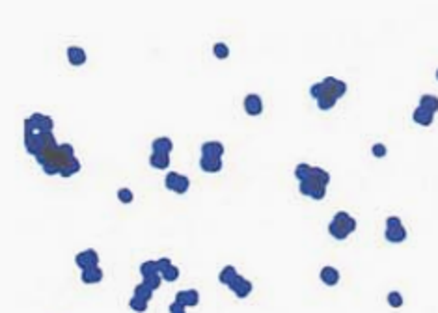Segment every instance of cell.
Masks as SVG:
<instances>
[{
  "instance_id": "obj_1",
  "label": "cell",
  "mask_w": 438,
  "mask_h": 313,
  "mask_svg": "<svg viewBox=\"0 0 438 313\" xmlns=\"http://www.w3.org/2000/svg\"><path fill=\"white\" fill-rule=\"evenodd\" d=\"M52 129H54V121L47 114L36 112L25 119V131H30V133H52Z\"/></svg>"
},
{
  "instance_id": "obj_2",
  "label": "cell",
  "mask_w": 438,
  "mask_h": 313,
  "mask_svg": "<svg viewBox=\"0 0 438 313\" xmlns=\"http://www.w3.org/2000/svg\"><path fill=\"white\" fill-rule=\"evenodd\" d=\"M384 237L388 243H403L406 239V229L399 216H388L386 218V231Z\"/></svg>"
},
{
  "instance_id": "obj_3",
  "label": "cell",
  "mask_w": 438,
  "mask_h": 313,
  "mask_svg": "<svg viewBox=\"0 0 438 313\" xmlns=\"http://www.w3.org/2000/svg\"><path fill=\"white\" fill-rule=\"evenodd\" d=\"M298 190H300V194L308 196V198H312V200H323V198L327 196V186L323 185V183H319L317 179H313L312 175L306 179V181H300Z\"/></svg>"
},
{
  "instance_id": "obj_4",
  "label": "cell",
  "mask_w": 438,
  "mask_h": 313,
  "mask_svg": "<svg viewBox=\"0 0 438 313\" xmlns=\"http://www.w3.org/2000/svg\"><path fill=\"white\" fill-rule=\"evenodd\" d=\"M75 263L78 265L80 271H86L90 267H99V254L93 250V248H88L84 252H78L75 257Z\"/></svg>"
},
{
  "instance_id": "obj_5",
  "label": "cell",
  "mask_w": 438,
  "mask_h": 313,
  "mask_svg": "<svg viewBox=\"0 0 438 313\" xmlns=\"http://www.w3.org/2000/svg\"><path fill=\"white\" fill-rule=\"evenodd\" d=\"M228 287L231 289L239 298H246V296L252 293V281L246 279L245 276H241V274H237V278L229 283Z\"/></svg>"
},
{
  "instance_id": "obj_6",
  "label": "cell",
  "mask_w": 438,
  "mask_h": 313,
  "mask_svg": "<svg viewBox=\"0 0 438 313\" xmlns=\"http://www.w3.org/2000/svg\"><path fill=\"white\" fill-rule=\"evenodd\" d=\"M243 104H245L246 114H250V116H259L263 112V99L257 93H248Z\"/></svg>"
},
{
  "instance_id": "obj_7",
  "label": "cell",
  "mask_w": 438,
  "mask_h": 313,
  "mask_svg": "<svg viewBox=\"0 0 438 313\" xmlns=\"http://www.w3.org/2000/svg\"><path fill=\"white\" fill-rule=\"evenodd\" d=\"M323 84L327 86V90H328L332 95H336L337 99L339 97H343L347 93V84L343 80H339V78H334V76H327L325 80H323Z\"/></svg>"
},
{
  "instance_id": "obj_8",
  "label": "cell",
  "mask_w": 438,
  "mask_h": 313,
  "mask_svg": "<svg viewBox=\"0 0 438 313\" xmlns=\"http://www.w3.org/2000/svg\"><path fill=\"white\" fill-rule=\"evenodd\" d=\"M176 302L183 306H198L200 302V295H198V291L196 289H186V291H177L176 293Z\"/></svg>"
},
{
  "instance_id": "obj_9",
  "label": "cell",
  "mask_w": 438,
  "mask_h": 313,
  "mask_svg": "<svg viewBox=\"0 0 438 313\" xmlns=\"http://www.w3.org/2000/svg\"><path fill=\"white\" fill-rule=\"evenodd\" d=\"M332 220L336 222V224H339V226L345 229L349 235H351L354 229H356V218H354V216H351V214H349V212H345V211H337L336 214H334V218H332Z\"/></svg>"
},
{
  "instance_id": "obj_10",
  "label": "cell",
  "mask_w": 438,
  "mask_h": 313,
  "mask_svg": "<svg viewBox=\"0 0 438 313\" xmlns=\"http://www.w3.org/2000/svg\"><path fill=\"white\" fill-rule=\"evenodd\" d=\"M222 155H224V144L222 142L209 140V142L202 144V157H219V159H222Z\"/></svg>"
},
{
  "instance_id": "obj_11",
  "label": "cell",
  "mask_w": 438,
  "mask_h": 313,
  "mask_svg": "<svg viewBox=\"0 0 438 313\" xmlns=\"http://www.w3.org/2000/svg\"><path fill=\"white\" fill-rule=\"evenodd\" d=\"M200 168L207 174H217L222 170V159H219V157H202L200 159Z\"/></svg>"
},
{
  "instance_id": "obj_12",
  "label": "cell",
  "mask_w": 438,
  "mask_h": 313,
  "mask_svg": "<svg viewBox=\"0 0 438 313\" xmlns=\"http://www.w3.org/2000/svg\"><path fill=\"white\" fill-rule=\"evenodd\" d=\"M153 153H162V155H170V151L174 149V142L166 138V136H159L151 142Z\"/></svg>"
},
{
  "instance_id": "obj_13",
  "label": "cell",
  "mask_w": 438,
  "mask_h": 313,
  "mask_svg": "<svg viewBox=\"0 0 438 313\" xmlns=\"http://www.w3.org/2000/svg\"><path fill=\"white\" fill-rule=\"evenodd\" d=\"M412 119L418 123V125L429 127L431 123H433V119H435V114L429 110H425V108H421V106H418V108L412 112Z\"/></svg>"
},
{
  "instance_id": "obj_14",
  "label": "cell",
  "mask_w": 438,
  "mask_h": 313,
  "mask_svg": "<svg viewBox=\"0 0 438 313\" xmlns=\"http://www.w3.org/2000/svg\"><path fill=\"white\" fill-rule=\"evenodd\" d=\"M321 279H323V283H327V285H336L337 281H339V271L337 269H334V267H330V265H327V267H323L321 269Z\"/></svg>"
},
{
  "instance_id": "obj_15",
  "label": "cell",
  "mask_w": 438,
  "mask_h": 313,
  "mask_svg": "<svg viewBox=\"0 0 438 313\" xmlns=\"http://www.w3.org/2000/svg\"><path fill=\"white\" fill-rule=\"evenodd\" d=\"M337 103V97L336 95H332V93L327 90V86H325V92L321 93V97H317V106H319L321 110H330V108H334Z\"/></svg>"
},
{
  "instance_id": "obj_16",
  "label": "cell",
  "mask_w": 438,
  "mask_h": 313,
  "mask_svg": "<svg viewBox=\"0 0 438 313\" xmlns=\"http://www.w3.org/2000/svg\"><path fill=\"white\" fill-rule=\"evenodd\" d=\"M68 60L71 66H82L86 62V52L80 47H69L68 49Z\"/></svg>"
},
{
  "instance_id": "obj_17",
  "label": "cell",
  "mask_w": 438,
  "mask_h": 313,
  "mask_svg": "<svg viewBox=\"0 0 438 313\" xmlns=\"http://www.w3.org/2000/svg\"><path fill=\"white\" fill-rule=\"evenodd\" d=\"M420 106H421V108H425V110L433 112V114H437V112H438V97H437V95H433V93H425V95H421V97H420Z\"/></svg>"
},
{
  "instance_id": "obj_18",
  "label": "cell",
  "mask_w": 438,
  "mask_h": 313,
  "mask_svg": "<svg viewBox=\"0 0 438 313\" xmlns=\"http://www.w3.org/2000/svg\"><path fill=\"white\" fill-rule=\"evenodd\" d=\"M103 279V271L99 267H90L82 271V281L84 283H99Z\"/></svg>"
},
{
  "instance_id": "obj_19",
  "label": "cell",
  "mask_w": 438,
  "mask_h": 313,
  "mask_svg": "<svg viewBox=\"0 0 438 313\" xmlns=\"http://www.w3.org/2000/svg\"><path fill=\"white\" fill-rule=\"evenodd\" d=\"M149 164H151L153 168H159V170H166L170 164V155H162V153H151V157H149Z\"/></svg>"
},
{
  "instance_id": "obj_20",
  "label": "cell",
  "mask_w": 438,
  "mask_h": 313,
  "mask_svg": "<svg viewBox=\"0 0 438 313\" xmlns=\"http://www.w3.org/2000/svg\"><path fill=\"white\" fill-rule=\"evenodd\" d=\"M78 170H80V161H78L76 157H73L64 168L60 170V175H62V177H71V175H75Z\"/></svg>"
},
{
  "instance_id": "obj_21",
  "label": "cell",
  "mask_w": 438,
  "mask_h": 313,
  "mask_svg": "<svg viewBox=\"0 0 438 313\" xmlns=\"http://www.w3.org/2000/svg\"><path fill=\"white\" fill-rule=\"evenodd\" d=\"M235 278H237V271H235V267H231V265L224 267V269L220 271V274H219L220 283H224V285H229V283H231Z\"/></svg>"
},
{
  "instance_id": "obj_22",
  "label": "cell",
  "mask_w": 438,
  "mask_h": 313,
  "mask_svg": "<svg viewBox=\"0 0 438 313\" xmlns=\"http://www.w3.org/2000/svg\"><path fill=\"white\" fill-rule=\"evenodd\" d=\"M328 233L330 235H332V237L336 239V241H343V239H347L349 237V233H347L345 229L341 228V226H339V224H336V222L332 220L328 224Z\"/></svg>"
},
{
  "instance_id": "obj_23",
  "label": "cell",
  "mask_w": 438,
  "mask_h": 313,
  "mask_svg": "<svg viewBox=\"0 0 438 313\" xmlns=\"http://www.w3.org/2000/svg\"><path fill=\"white\" fill-rule=\"evenodd\" d=\"M312 168H313V166L306 164V162H300V164H296L295 177L298 179V181H306V179L312 175Z\"/></svg>"
},
{
  "instance_id": "obj_24",
  "label": "cell",
  "mask_w": 438,
  "mask_h": 313,
  "mask_svg": "<svg viewBox=\"0 0 438 313\" xmlns=\"http://www.w3.org/2000/svg\"><path fill=\"white\" fill-rule=\"evenodd\" d=\"M140 272H142L144 278H146V276H151V274H157V272H159L157 261H153V259H149V261H144L142 265H140Z\"/></svg>"
},
{
  "instance_id": "obj_25",
  "label": "cell",
  "mask_w": 438,
  "mask_h": 313,
  "mask_svg": "<svg viewBox=\"0 0 438 313\" xmlns=\"http://www.w3.org/2000/svg\"><path fill=\"white\" fill-rule=\"evenodd\" d=\"M135 296H140V298H144V300H147V302H149V300H151V296H153V289L147 287V285L142 281V283H138V285L135 287Z\"/></svg>"
},
{
  "instance_id": "obj_26",
  "label": "cell",
  "mask_w": 438,
  "mask_h": 313,
  "mask_svg": "<svg viewBox=\"0 0 438 313\" xmlns=\"http://www.w3.org/2000/svg\"><path fill=\"white\" fill-rule=\"evenodd\" d=\"M129 306H131V310H135L136 313H144L147 310V300H144L140 296H133V298L129 300Z\"/></svg>"
},
{
  "instance_id": "obj_27",
  "label": "cell",
  "mask_w": 438,
  "mask_h": 313,
  "mask_svg": "<svg viewBox=\"0 0 438 313\" xmlns=\"http://www.w3.org/2000/svg\"><path fill=\"white\" fill-rule=\"evenodd\" d=\"M312 177L317 179V181H319V183H323L325 186L330 183V174L327 172V170H323V168H312Z\"/></svg>"
},
{
  "instance_id": "obj_28",
  "label": "cell",
  "mask_w": 438,
  "mask_h": 313,
  "mask_svg": "<svg viewBox=\"0 0 438 313\" xmlns=\"http://www.w3.org/2000/svg\"><path fill=\"white\" fill-rule=\"evenodd\" d=\"M181 177H183V175H181L179 172H170L168 175L164 177V185H166V188H170V190H176V186H177V183L181 181Z\"/></svg>"
},
{
  "instance_id": "obj_29",
  "label": "cell",
  "mask_w": 438,
  "mask_h": 313,
  "mask_svg": "<svg viewBox=\"0 0 438 313\" xmlns=\"http://www.w3.org/2000/svg\"><path fill=\"white\" fill-rule=\"evenodd\" d=\"M388 304L392 306V308H401V306H403V295H401V293H399V291H390V293H388Z\"/></svg>"
},
{
  "instance_id": "obj_30",
  "label": "cell",
  "mask_w": 438,
  "mask_h": 313,
  "mask_svg": "<svg viewBox=\"0 0 438 313\" xmlns=\"http://www.w3.org/2000/svg\"><path fill=\"white\" fill-rule=\"evenodd\" d=\"M160 281H162V274H160V272H157V274H151V276H146V278H144V283H146L147 287H151L153 291L160 287Z\"/></svg>"
},
{
  "instance_id": "obj_31",
  "label": "cell",
  "mask_w": 438,
  "mask_h": 313,
  "mask_svg": "<svg viewBox=\"0 0 438 313\" xmlns=\"http://www.w3.org/2000/svg\"><path fill=\"white\" fill-rule=\"evenodd\" d=\"M213 52H215V56L220 60H224V58H228L229 56V49H228V45L226 43H215V47H213Z\"/></svg>"
},
{
  "instance_id": "obj_32",
  "label": "cell",
  "mask_w": 438,
  "mask_h": 313,
  "mask_svg": "<svg viewBox=\"0 0 438 313\" xmlns=\"http://www.w3.org/2000/svg\"><path fill=\"white\" fill-rule=\"evenodd\" d=\"M118 200L121 203H131L135 200V196H133V190L131 188H125V186H121L118 190Z\"/></svg>"
},
{
  "instance_id": "obj_33",
  "label": "cell",
  "mask_w": 438,
  "mask_h": 313,
  "mask_svg": "<svg viewBox=\"0 0 438 313\" xmlns=\"http://www.w3.org/2000/svg\"><path fill=\"white\" fill-rule=\"evenodd\" d=\"M177 278H179V269L176 265H172L168 271L162 272V279H166V281H176Z\"/></svg>"
},
{
  "instance_id": "obj_34",
  "label": "cell",
  "mask_w": 438,
  "mask_h": 313,
  "mask_svg": "<svg viewBox=\"0 0 438 313\" xmlns=\"http://www.w3.org/2000/svg\"><path fill=\"white\" fill-rule=\"evenodd\" d=\"M188 186H190V179L186 177V175H183V177H181V181L177 183V186H176V190H174V192H177V194H185L186 190H188Z\"/></svg>"
},
{
  "instance_id": "obj_35",
  "label": "cell",
  "mask_w": 438,
  "mask_h": 313,
  "mask_svg": "<svg viewBox=\"0 0 438 313\" xmlns=\"http://www.w3.org/2000/svg\"><path fill=\"white\" fill-rule=\"evenodd\" d=\"M325 92V84H323V80L321 82H315V84H312V88H310V95L312 97H321V93Z\"/></svg>"
},
{
  "instance_id": "obj_36",
  "label": "cell",
  "mask_w": 438,
  "mask_h": 313,
  "mask_svg": "<svg viewBox=\"0 0 438 313\" xmlns=\"http://www.w3.org/2000/svg\"><path fill=\"white\" fill-rule=\"evenodd\" d=\"M371 153H373V155H375V157H386V153H388V149H386V145L384 144H373V147H371Z\"/></svg>"
},
{
  "instance_id": "obj_37",
  "label": "cell",
  "mask_w": 438,
  "mask_h": 313,
  "mask_svg": "<svg viewBox=\"0 0 438 313\" xmlns=\"http://www.w3.org/2000/svg\"><path fill=\"white\" fill-rule=\"evenodd\" d=\"M157 267H159V272L162 274V272H166L172 267V261L168 257H160V259H157Z\"/></svg>"
},
{
  "instance_id": "obj_38",
  "label": "cell",
  "mask_w": 438,
  "mask_h": 313,
  "mask_svg": "<svg viewBox=\"0 0 438 313\" xmlns=\"http://www.w3.org/2000/svg\"><path fill=\"white\" fill-rule=\"evenodd\" d=\"M168 312L170 313H186V306L179 304V302H176V300H174V302L170 304Z\"/></svg>"
},
{
  "instance_id": "obj_39",
  "label": "cell",
  "mask_w": 438,
  "mask_h": 313,
  "mask_svg": "<svg viewBox=\"0 0 438 313\" xmlns=\"http://www.w3.org/2000/svg\"><path fill=\"white\" fill-rule=\"evenodd\" d=\"M43 172L47 175H56V174H60V168H56V166H43Z\"/></svg>"
},
{
  "instance_id": "obj_40",
  "label": "cell",
  "mask_w": 438,
  "mask_h": 313,
  "mask_svg": "<svg viewBox=\"0 0 438 313\" xmlns=\"http://www.w3.org/2000/svg\"><path fill=\"white\" fill-rule=\"evenodd\" d=\"M437 80H438V69H437Z\"/></svg>"
}]
</instances>
